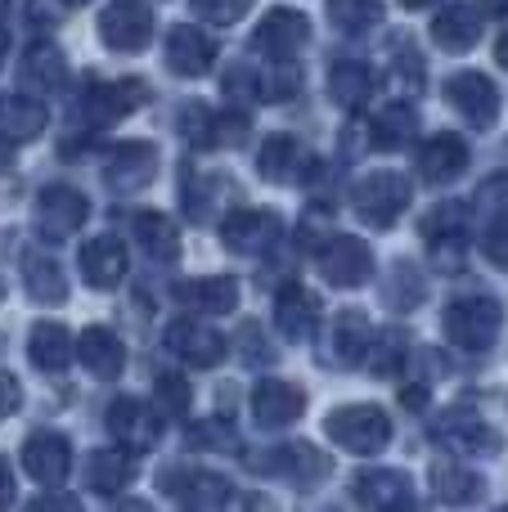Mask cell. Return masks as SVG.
Returning <instances> with one entry per match:
<instances>
[{"mask_svg":"<svg viewBox=\"0 0 508 512\" xmlns=\"http://www.w3.org/2000/svg\"><path fill=\"white\" fill-rule=\"evenodd\" d=\"M72 333L63 324H54V319H41V324L32 328V337H27V355H32V364L41 373H63L72 364Z\"/></svg>","mask_w":508,"mask_h":512,"instance_id":"29","label":"cell"},{"mask_svg":"<svg viewBox=\"0 0 508 512\" xmlns=\"http://www.w3.org/2000/svg\"><path fill=\"white\" fill-rule=\"evenodd\" d=\"M77 355H81V364H86L90 378H99V382L117 378L122 364H126V346L113 328H86L81 342H77Z\"/></svg>","mask_w":508,"mask_h":512,"instance_id":"26","label":"cell"},{"mask_svg":"<svg viewBox=\"0 0 508 512\" xmlns=\"http://www.w3.org/2000/svg\"><path fill=\"white\" fill-rule=\"evenodd\" d=\"M306 41H311V23H306V14H297V9H270V14L261 18V27L252 32V45H257L261 54H270L275 63L293 59Z\"/></svg>","mask_w":508,"mask_h":512,"instance_id":"15","label":"cell"},{"mask_svg":"<svg viewBox=\"0 0 508 512\" xmlns=\"http://www.w3.org/2000/svg\"><path fill=\"white\" fill-rule=\"evenodd\" d=\"M275 324L288 342H311L315 324H320V297L302 283H288L275 297Z\"/></svg>","mask_w":508,"mask_h":512,"instance_id":"21","label":"cell"},{"mask_svg":"<svg viewBox=\"0 0 508 512\" xmlns=\"http://www.w3.org/2000/svg\"><path fill=\"white\" fill-rule=\"evenodd\" d=\"M162 342H167V351L176 355V360L194 364V369H212V364H221L225 351H230V342H225L216 328L198 324V319H171Z\"/></svg>","mask_w":508,"mask_h":512,"instance_id":"11","label":"cell"},{"mask_svg":"<svg viewBox=\"0 0 508 512\" xmlns=\"http://www.w3.org/2000/svg\"><path fill=\"white\" fill-rule=\"evenodd\" d=\"M50 122V108L32 95H0V135H9L14 144L36 140Z\"/></svg>","mask_w":508,"mask_h":512,"instance_id":"30","label":"cell"},{"mask_svg":"<svg viewBox=\"0 0 508 512\" xmlns=\"http://www.w3.org/2000/svg\"><path fill=\"white\" fill-rule=\"evenodd\" d=\"M131 234L140 239V248L149 252L153 261H176V256H180L176 225H171L162 212H140V216L131 221Z\"/></svg>","mask_w":508,"mask_h":512,"instance_id":"39","label":"cell"},{"mask_svg":"<svg viewBox=\"0 0 508 512\" xmlns=\"http://www.w3.org/2000/svg\"><path fill=\"white\" fill-rule=\"evenodd\" d=\"M23 283H27V292H32V301H41V306H59V301L68 297V279H63L59 261L45 252L23 256Z\"/></svg>","mask_w":508,"mask_h":512,"instance_id":"33","label":"cell"},{"mask_svg":"<svg viewBox=\"0 0 508 512\" xmlns=\"http://www.w3.org/2000/svg\"><path fill=\"white\" fill-rule=\"evenodd\" d=\"M495 59H500V68H508V32L500 36V45H495Z\"/></svg>","mask_w":508,"mask_h":512,"instance_id":"54","label":"cell"},{"mask_svg":"<svg viewBox=\"0 0 508 512\" xmlns=\"http://www.w3.org/2000/svg\"><path fill=\"white\" fill-rule=\"evenodd\" d=\"M81 279L90 288H117L126 279V248L117 234H95L81 248Z\"/></svg>","mask_w":508,"mask_h":512,"instance_id":"22","label":"cell"},{"mask_svg":"<svg viewBox=\"0 0 508 512\" xmlns=\"http://www.w3.org/2000/svg\"><path fill=\"white\" fill-rule=\"evenodd\" d=\"M486 256H491L495 265H500V270H508V207L504 212H495V221L486 225Z\"/></svg>","mask_w":508,"mask_h":512,"instance_id":"45","label":"cell"},{"mask_svg":"<svg viewBox=\"0 0 508 512\" xmlns=\"http://www.w3.org/2000/svg\"><path fill=\"white\" fill-rule=\"evenodd\" d=\"M414 131H419V117H414L410 104H387L383 113L374 117V126H369V140H374V149H405V144L414 140Z\"/></svg>","mask_w":508,"mask_h":512,"instance_id":"36","label":"cell"},{"mask_svg":"<svg viewBox=\"0 0 508 512\" xmlns=\"http://www.w3.org/2000/svg\"><path fill=\"white\" fill-rule=\"evenodd\" d=\"M324 432H329V441H338L351 454H378L392 441V418L378 405H347L324 418Z\"/></svg>","mask_w":508,"mask_h":512,"instance_id":"3","label":"cell"},{"mask_svg":"<svg viewBox=\"0 0 508 512\" xmlns=\"http://www.w3.org/2000/svg\"><path fill=\"white\" fill-rule=\"evenodd\" d=\"M108 436L131 454H149L162 441V418H158V409H149L135 396L113 400L108 405Z\"/></svg>","mask_w":508,"mask_h":512,"instance_id":"7","label":"cell"},{"mask_svg":"<svg viewBox=\"0 0 508 512\" xmlns=\"http://www.w3.org/2000/svg\"><path fill=\"white\" fill-rule=\"evenodd\" d=\"M252 9V0H194L198 18H212V23H239Z\"/></svg>","mask_w":508,"mask_h":512,"instance_id":"44","label":"cell"},{"mask_svg":"<svg viewBox=\"0 0 508 512\" xmlns=\"http://www.w3.org/2000/svg\"><path fill=\"white\" fill-rule=\"evenodd\" d=\"M423 234H428L432 261L441 270H450L455 261H464V207L459 203H441L423 216Z\"/></svg>","mask_w":508,"mask_h":512,"instance_id":"19","label":"cell"},{"mask_svg":"<svg viewBox=\"0 0 508 512\" xmlns=\"http://www.w3.org/2000/svg\"><path fill=\"white\" fill-rule=\"evenodd\" d=\"M464 167H468V144L450 131L432 135V140L419 149V176L428 180V185H450Z\"/></svg>","mask_w":508,"mask_h":512,"instance_id":"23","label":"cell"},{"mask_svg":"<svg viewBox=\"0 0 508 512\" xmlns=\"http://www.w3.org/2000/svg\"><path fill=\"white\" fill-rule=\"evenodd\" d=\"M0 355H5V337H0Z\"/></svg>","mask_w":508,"mask_h":512,"instance_id":"57","label":"cell"},{"mask_svg":"<svg viewBox=\"0 0 508 512\" xmlns=\"http://www.w3.org/2000/svg\"><path fill=\"white\" fill-rule=\"evenodd\" d=\"M279 234H284V221H279L275 212H261V207H243V212L225 216V225H221L225 248L243 252V256L270 252L279 243Z\"/></svg>","mask_w":508,"mask_h":512,"instance_id":"13","label":"cell"},{"mask_svg":"<svg viewBox=\"0 0 508 512\" xmlns=\"http://www.w3.org/2000/svg\"><path fill=\"white\" fill-rule=\"evenodd\" d=\"M5 5H9V0H0V9H5Z\"/></svg>","mask_w":508,"mask_h":512,"instance_id":"60","label":"cell"},{"mask_svg":"<svg viewBox=\"0 0 508 512\" xmlns=\"http://www.w3.org/2000/svg\"><path fill=\"white\" fill-rule=\"evenodd\" d=\"M432 490L446 504H473L482 495V477L473 468H464L459 459H441V463H432Z\"/></svg>","mask_w":508,"mask_h":512,"instance_id":"35","label":"cell"},{"mask_svg":"<svg viewBox=\"0 0 508 512\" xmlns=\"http://www.w3.org/2000/svg\"><path fill=\"white\" fill-rule=\"evenodd\" d=\"M0 297H5V283H0Z\"/></svg>","mask_w":508,"mask_h":512,"instance_id":"59","label":"cell"},{"mask_svg":"<svg viewBox=\"0 0 508 512\" xmlns=\"http://www.w3.org/2000/svg\"><path fill=\"white\" fill-rule=\"evenodd\" d=\"M446 99L477 131H491L495 117H500V90H495L491 77H482V72H455V77L446 81Z\"/></svg>","mask_w":508,"mask_h":512,"instance_id":"9","label":"cell"},{"mask_svg":"<svg viewBox=\"0 0 508 512\" xmlns=\"http://www.w3.org/2000/svg\"><path fill=\"white\" fill-rule=\"evenodd\" d=\"M432 436H437L441 445H450V450L500 454V432H491L482 414H473V409H459V405L432 418Z\"/></svg>","mask_w":508,"mask_h":512,"instance_id":"14","label":"cell"},{"mask_svg":"<svg viewBox=\"0 0 508 512\" xmlns=\"http://www.w3.org/2000/svg\"><path fill=\"white\" fill-rule=\"evenodd\" d=\"M401 5H410V9H423V5H432V0H401Z\"/></svg>","mask_w":508,"mask_h":512,"instance_id":"56","label":"cell"},{"mask_svg":"<svg viewBox=\"0 0 508 512\" xmlns=\"http://www.w3.org/2000/svg\"><path fill=\"white\" fill-rule=\"evenodd\" d=\"M23 81L27 86H36V90H63L68 86V59H63L54 45H32V50L23 54Z\"/></svg>","mask_w":508,"mask_h":512,"instance_id":"38","label":"cell"},{"mask_svg":"<svg viewBox=\"0 0 508 512\" xmlns=\"http://www.w3.org/2000/svg\"><path fill=\"white\" fill-rule=\"evenodd\" d=\"M297 90H302V72H297L288 59H284V68H270L266 77L257 81V99H266V104H284V99H293Z\"/></svg>","mask_w":508,"mask_h":512,"instance_id":"41","label":"cell"},{"mask_svg":"<svg viewBox=\"0 0 508 512\" xmlns=\"http://www.w3.org/2000/svg\"><path fill=\"white\" fill-rule=\"evenodd\" d=\"M504 310L491 297H455L446 306V337L464 351H491L500 337Z\"/></svg>","mask_w":508,"mask_h":512,"instance_id":"2","label":"cell"},{"mask_svg":"<svg viewBox=\"0 0 508 512\" xmlns=\"http://www.w3.org/2000/svg\"><path fill=\"white\" fill-rule=\"evenodd\" d=\"M180 135L198 149H225V144H243L248 140V117L239 113H212L203 104H185L180 108Z\"/></svg>","mask_w":508,"mask_h":512,"instance_id":"10","label":"cell"},{"mask_svg":"<svg viewBox=\"0 0 508 512\" xmlns=\"http://www.w3.org/2000/svg\"><path fill=\"white\" fill-rule=\"evenodd\" d=\"M369 90H374V72H369V63H360V59L333 63V72H329V95H333V104L360 108V104L369 99Z\"/></svg>","mask_w":508,"mask_h":512,"instance_id":"37","label":"cell"},{"mask_svg":"<svg viewBox=\"0 0 508 512\" xmlns=\"http://www.w3.org/2000/svg\"><path fill=\"white\" fill-rule=\"evenodd\" d=\"M243 355H248V360L252 364H266L270 360V355H275V351H270V346H261V328L257 324H243Z\"/></svg>","mask_w":508,"mask_h":512,"instance_id":"48","label":"cell"},{"mask_svg":"<svg viewBox=\"0 0 508 512\" xmlns=\"http://www.w3.org/2000/svg\"><path fill=\"white\" fill-rule=\"evenodd\" d=\"M302 409H306V391L284 378H266L252 391V414H257L261 427H288L302 418Z\"/></svg>","mask_w":508,"mask_h":512,"instance_id":"20","label":"cell"},{"mask_svg":"<svg viewBox=\"0 0 508 512\" xmlns=\"http://www.w3.org/2000/svg\"><path fill=\"white\" fill-rule=\"evenodd\" d=\"M432 41L446 45V50H473L482 41V18L473 5H446L432 18Z\"/></svg>","mask_w":508,"mask_h":512,"instance_id":"31","label":"cell"},{"mask_svg":"<svg viewBox=\"0 0 508 512\" xmlns=\"http://www.w3.org/2000/svg\"><path fill=\"white\" fill-rule=\"evenodd\" d=\"M108 185L131 194V189H144L153 176H158V144L149 140H131V144H117L108 153Z\"/></svg>","mask_w":508,"mask_h":512,"instance_id":"18","label":"cell"},{"mask_svg":"<svg viewBox=\"0 0 508 512\" xmlns=\"http://www.w3.org/2000/svg\"><path fill=\"white\" fill-rule=\"evenodd\" d=\"M356 504L365 508H410L414 504V486L401 468H378V472H360L356 477Z\"/></svg>","mask_w":508,"mask_h":512,"instance_id":"24","label":"cell"},{"mask_svg":"<svg viewBox=\"0 0 508 512\" xmlns=\"http://www.w3.org/2000/svg\"><path fill=\"white\" fill-rule=\"evenodd\" d=\"M86 216H90L86 194L72 185H50L41 198H36V230H41V239H50V243L72 239V234L86 225Z\"/></svg>","mask_w":508,"mask_h":512,"instance_id":"6","label":"cell"},{"mask_svg":"<svg viewBox=\"0 0 508 512\" xmlns=\"http://www.w3.org/2000/svg\"><path fill=\"white\" fill-rule=\"evenodd\" d=\"M248 463L257 472L293 477V481H311V477H324V472H329V459H320L311 445H279V450H270V454H252Z\"/></svg>","mask_w":508,"mask_h":512,"instance_id":"25","label":"cell"},{"mask_svg":"<svg viewBox=\"0 0 508 512\" xmlns=\"http://www.w3.org/2000/svg\"><path fill=\"white\" fill-rule=\"evenodd\" d=\"M14 504V468H9V459L0 454V508Z\"/></svg>","mask_w":508,"mask_h":512,"instance_id":"51","label":"cell"},{"mask_svg":"<svg viewBox=\"0 0 508 512\" xmlns=\"http://www.w3.org/2000/svg\"><path fill=\"white\" fill-rule=\"evenodd\" d=\"M32 508H81L77 495H63V490H50V495L32 499Z\"/></svg>","mask_w":508,"mask_h":512,"instance_id":"50","label":"cell"},{"mask_svg":"<svg viewBox=\"0 0 508 512\" xmlns=\"http://www.w3.org/2000/svg\"><path fill=\"white\" fill-rule=\"evenodd\" d=\"M5 54H9V32L0 27V68H5Z\"/></svg>","mask_w":508,"mask_h":512,"instance_id":"55","label":"cell"},{"mask_svg":"<svg viewBox=\"0 0 508 512\" xmlns=\"http://www.w3.org/2000/svg\"><path fill=\"white\" fill-rule=\"evenodd\" d=\"M306 162L311 158H302L293 135H270V140L261 144L257 171L266 180H275V185H288V180H302V176H311V171H320V167H306Z\"/></svg>","mask_w":508,"mask_h":512,"instance_id":"27","label":"cell"},{"mask_svg":"<svg viewBox=\"0 0 508 512\" xmlns=\"http://www.w3.org/2000/svg\"><path fill=\"white\" fill-rule=\"evenodd\" d=\"M374 346L369 337V319L360 310H342L338 324H333V346H329V360L333 364H360Z\"/></svg>","mask_w":508,"mask_h":512,"instance_id":"34","label":"cell"},{"mask_svg":"<svg viewBox=\"0 0 508 512\" xmlns=\"http://www.w3.org/2000/svg\"><path fill=\"white\" fill-rule=\"evenodd\" d=\"M99 36H104L108 50L135 54L153 41V9L144 0H113V5L99 14Z\"/></svg>","mask_w":508,"mask_h":512,"instance_id":"8","label":"cell"},{"mask_svg":"<svg viewBox=\"0 0 508 512\" xmlns=\"http://www.w3.org/2000/svg\"><path fill=\"white\" fill-rule=\"evenodd\" d=\"M392 283H396V288H387V297H392L401 310H410L414 301H419L423 283L414 279V270H410V265H396V270H392Z\"/></svg>","mask_w":508,"mask_h":512,"instance_id":"46","label":"cell"},{"mask_svg":"<svg viewBox=\"0 0 508 512\" xmlns=\"http://www.w3.org/2000/svg\"><path fill=\"white\" fill-rule=\"evenodd\" d=\"M329 18L338 32L360 36L383 18V0H329Z\"/></svg>","mask_w":508,"mask_h":512,"instance_id":"40","label":"cell"},{"mask_svg":"<svg viewBox=\"0 0 508 512\" xmlns=\"http://www.w3.org/2000/svg\"><path fill=\"white\" fill-rule=\"evenodd\" d=\"M216 63V41L194 23H176L167 32V68L176 77H203Z\"/></svg>","mask_w":508,"mask_h":512,"instance_id":"16","label":"cell"},{"mask_svg":"<svg viewBox=\"0 0 508 512\" xmlns=\"http://www.w3.org/2000/svg\"><path fill=\"white\" fill-rule=\"evenodd\" d=\"M144 104H149V86L140 77H126V81L90 77L77 95V117H86V126H113L117 117L135 113Z\"/></svg>","mask_w":508,"mask_h":512,"instance_id":"1","label":"cell"},{"mask_svg":"<svg viewBox=\"0 0 508 512\" xmlns=\"http://www.w3.org/2000/svg\"><path fill=\"white\" fill-rule=\"evenodd\" d=\"M86 481H90V490H99V495H117V490H126L135 481L131 450H95L86 459Z\"/></svg>","mask_w":508,"mask_h":512,"instance_id":"32","label":"cell"},{"mask_svg":"<svg viewBox=\"0 0 508 512\" xmlns=\"http://www.w3.org/2000/svg\"><path fill=\"white\" fill-rule=\"evenodd\" d=\"M315 261H320V274L333 288H365L369 274H374V252L356 234H329L315 252Z\"/></svg>","mask_w":508,"mask_h":512,"instance_id":"5","label":"cell"},{"mask_svg":"<svg viewBox=\"0 0 508 512\" xmlns=\"http://www.w3.org/2000/svg\"><path fill=\"white\" fill-rule=\"evenodd\" d=\"M486 14H508V0H482Z\"/></svg>","mask_w":508,"mask_h":512,"instance_id":"53","label":"cell"},{"mask_svg":"<svg viewBox=\"0 0 508 512\" xmlns=\"http://www.w3.org/2000/svg\"><path fill=\"white\" fill-rule=\"evenodd\" d=\"M153 391H158V409H162V414H189L194 391H189V382L180 378V373H158V378H153Z\"/></svg>","mask_w":508,"mask_h":512,"instance_id":"42","label":"cell"},{"mask_svg":"<svg viewBox=\"0 0 508 512\" xmlns=\"http://www.w3.org/2000/svg\"><path fill=\"white\" fill-rule=\"evenodd\" d=\"M23 468L45 486H63L72 472V445L59 432H32L23 441Z\"/></svg>","mask_w":508,"mask_h":512,"instance_id":"17","label":"cell"},{"mask_svg":"<svg viewBox=\"0 0 508 512\" xmlns=\"http://www.w3.org/2000/svg\"><path fill=\"white\" fill-rule=\"evenodd\" d=\"M189 441H194V445H221V450H230L234 432L225 423H203V427H194V432H189Z\"/></svg>","mask_w":508,"mask_h":512,"instance_id":"47","label":"cell"},{"mask_svg":"<svg viewBox=\"0 0 508 512\" xmlns=\"http://www.w3.org/2000/svg\"><path fill=\"white\" fill-rule=\"evenodd\" d=\"M14 167V144H9V135H0V171Z\"/></svg>","mask_w":508,"mask_h":512,"instance_id":"52","label":"cell"},{"mask_svg":"<svg viewBox=\"0 0 508 512\" xmlns=\"http://www.w3.org/2000/svg\"><path fill=\"white\" fill-rule=\"evenodd\" d=\"M176 297L194 310H207V315H230L239 306V279L230 274H207V279H189L176 288Z\"/></svg>","mask_w":508,"mask_h":512,"instance_id":"28","label":"cell"},{"mask_svg":"<svg viewBox=\"0 0 508 512\" xmlns=\"http://www.w3.org/2000/svg\"><path fill=\"white\" fill-rule=\"evenodd\" d=\"M18 400H23V387H18V378H14V373H0V418L14 414Z\"/></svg>","mask_w":508,"mask_h":512,"instance_id":"49","label":"cell"},{"mask_svg":"<svg viewBox=\"0 0 508 512\" xmlns=\"http://www.w3.org/2000/svg\"><path fill=\"white\" fill-rule=\"evenodd\" d=\"M401 360H405V337H378L374 342V373L378 378H392V373H401Z\"/></svg>","mask_w":508,"mask_h":512,"instance_id":"43","label":"cell"},{"mask_svg":"<svg viewBox=\"0 0 508 512\" xmlns=\"http://www.w3.org/2000/svg\"><path fill=\"white\" fill-rule=\"evenodd\" d=\"M68 5H86V0H68Z\"/></svg>","mask_w":508,"mask_h":512,"instance_id":"58","label":"cell"},{"mask_svg":"<svg viewBox=\"0 0 508 512\" xmlns=\"http://www.w3.org/2000/svg\"><path fill=\"white\" fill-rule=\"evenodd\" d=\"M351 207H356V216L365 225L387 230V225H396V216L410 207V180L396 176V171H374V176H365L356 185Z\"/></svg>","mask_w":508,"mask_h":512,"instance_id":"4","label":"cell"},{"mask_svg":"<svg viewBox=\"0 0 508 512\" xmlns=\"http://www.w3.org/2000/svg\"><path fill=\"white\" fill-rule=\"evenodd\" d=\"M162 495L176 499L180 508H221L230 504V481L203 468H167L162 472Z\"/></svg>","mask_w":508,"mask_h":512,"instance_id":"12","label":"cell"}]
</instances>
